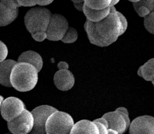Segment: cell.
Masks as SVG:
<instances>
[{
	"instance_id": "cell-26",
	"label": "cell",
	"mask_w": 154,
	"mask_h": 134,
	"mask_svg": "<svg viewBox=\"0 0 154 134\" xmlns=\"http://www.w3.org/2000/svg\"><path fill=\"white\" fill-rule=\"evenodd\" d=\"M17 2L20 7H32L36 5V0H17Z\"/></svg>"
},
{
	"instance_id": "cell-15",
	"label": "cell",
	"mask_w": 154,
	"mask_h": 134,
	"mask_svg": "<svg viewBox=\"0 0 154 134\" xmlns=\"http://www.w3.org/2000/svg\"><path fill=\"white\" fill-rule=\"evenodd\" d=\"M84 15L86 17L87 21L94 22H99L105 19L110 14V6L103 10H95L89 8L84 4L83 7V11Z\"/></svg>"
},
{
	"instance_id": "cell-28",
	"label": "cell",
	"mask_w": 154,
	"mask_h": 134,
	"mask_svg": "<svg viewBox=\"0 0 154 134\" xmlns=\"http://www.w3.org/2000/svg\"><path fill=\"white\" fill-rule=\"evenodd\" d=\"M118 14H119V17H120L121 21V23H122L124 30H125V32H126L127 28H128V21H127V19H126V18L125 17V16H124L123 14L121 13V12L118 11Z\"/></svg>"
},
{
	"instance_id": "cell-24",
	"label": "cell",
	"mask_w": 154,
	"mask_h": 134,
	"mask_svg": "<svg viewBox=\"0 0 154 134\" xmlns=\"http://www.w3.org/2000/svg\"><path fill=\"white\" fill-rule=\"evenodd\" d=\"M32 37L34 40H35L37 42H43L45 40L47 39V34L46 32L45 31H40L35 32V33H32Z\"/></svg>"
},
{
	"instance_id": "cell-36",
	"label": "cell",
	"mask_w": 154,
	"mask_h": 134,
	"mask_svg": "<svg viewBox=\"0 0 154 134\" xmlns=\"http://www.w3.org/2000/svg\"><path fill=\"white\" fill-rule=\"evenodd\" d=\"M4 100V98L3 97V96L0 95V108H1L2 103V102H3Z\"/></svg>"
},
{
	"instance_id": "cell-13",
	"label": "cell",
	"mask_w": 154,
	"mask_h": 134,
	"mask_svg": "<svg viewBox=\"0 0 154 134\" xmlns=\"http://www.w3.org/2000/svg\"><path fill=\"white\" fill-rule=\"evenodd\" d=\"M17 62L13 59H5L0 62V84L5 87H12L10 81L11 73Z\"/></svg>"
},
{
	"instance_id": "cell-31",
	"label": "cell",
	"mask_w": 154,
	"mask_h": 134,
	"mask_svg": "<svg viewBox=\"0 0 154 134\" xmlns=\"http://www.w3.org/2000/svg\"><path fill=\"white\" fill-rule=\"evenodd\" d=\"M75 8L78 10V11L82 12L83 11V7L84 5V2H80V3H73Z\"/></svg>"
},
{
	"instance_id": "cell-1",
	"label": "cell",
	"mask_w": 154,
	"mask_h": 134,
	"mask_svg": "<svg viewBox=\"0 0 154 134\" xmlns=\"http://www.w3.org/2000/svg\"><path fill=\"white\" fill-rule=\"evenodd\" d=\"M110 12L99 22L86 21L84 29L91 44L100 47H108L125 33L120 17L115 6H110Z\"/></svg>"
},
{
	"instance_id": "cell-38",
	"label": "cell",
	"mask_w": 154,
	"mask_h": 134,
	"mask_svg": "<svg viewBox=\"0 0 154 134\" xmlns=\"http://www.w3.org/2000/svg\"><path fill=\"white\" fill-rule=\"evenodd\" d=\"M151 82H152V84H153V86H154V79L153 81H151Z\"/></svg>"
},
{
	"instance_id": "cell-8",
	"label": "cell",
	"mask_w": 154,
	"mask_h": 134,
	"mask_svg": "<svg viewBox=\"0 0 154 134\" xmlns=\"http://www.w3.org/2000/svg\"><path fill=\"white\" fill-rule=\"evenodd\" d=\"M56 108L50 105H40L32 110L34 117V126L31 133H46L45 124L49 116L54 111H57Z\"/></svg>"
},
{
	"instance_id": "cell-37",
	"label": "cell",
	"mask_w": 154,
	"mask_h": 134,
	"mask_svg": "<svg viewBox=\"0 0 154 134\" xmlns=\"http://www.w3.org/2000/svg\"><path fill=\"white\" fill-rule=\"evenodd\" d=\"M130 2H131L132 3H134V2H138L139 1H140V0H129Z\"/></svg>"
},
{
	"instance_id": "cell-9",
	"label": "cell",
	"mask_w": 154,
	"mask_h": 134,
	"mask_svg": "<svg viewBox=\"0 0 154 134\" xmlns=\"http://www.w3.org/2000/svg\"><path fill=\"white\" fill-rule=\"evenodd\" d=\"M129 131L131 134H154V117L145 115L136 118L130 123Z\"/></svg>"
},
{
	"instance_id": "cell-11",
	"label": "cell",
	"mask_w": 154,
	"mask_h": 134,
	"mask_svg": "<svg viewBox=\"0 0 154 134\" xmlns=\"http://www.w3.org/2000/svg\"><path fill=\"white\" fill-rule=\"evenodd\" d=\"M102 117L105 118L108 123V128L113 129L117 131L119 134H123L128 129L125 118L121 111L115 110L106 113Z\"/></svg>"
},
{
	"instance_id": "cell-12",
	"label": "cell",
	"mask_w": 154,
	"mask_h": 134,
	"mask_svg": "<svg viewBox=\"0 0 154 134\" xmlns=\"http://www.w3.org/2000/svg\"><path fill=\"white\" fill-rule=\"evenodd\" d=\"M71 134H99V130L93 121L82 120L74 123L70 131Z\"/></svg>"
},
{
	"instance_id": "cell-19",
	"label": "cell",
	"mask_w": 154,
	"mask_h": 134,
	"mask_svg": "<svg viewBox=\"0 0 154 134\" xmlns=\"http://www.w3.org/2000/svg\"><path fill=\"white\" fill-rule=\"evenodd\" d=\"M78 34L76 29L73 28H69L61 41L64 43H73L78 40Z\"/></svg>"
},
{
	"instance_id": "cell-6",
	"label": "cell",
	"mask_w": 154,
	"mask_h": 134,
	"mask_svg": "<svg viewBox=\"0 0 154 134\" xmlns=\"http://www.w3.org/2000/svg\"><path fill=\"white\" fill-rule=\"evenodd\" d=\"M34 126V117L31 111L26 109L21 114L8 122L10 132L14 134H27L31 132Z\"/></svg>"
},
{
	"instance_id": "cell-14",
	"label": "cell",
	"mask_w": 154,
	"mask_h": 134,
	"mask_svg": "<svg viewBox=\"0 0 154 134\" xmlns=\"http://www.w3.org/2000/svg\"><path fill=\"white\" fill-rule=\"evenodd\" d=\"M17 62H27L34 66L40 72L43 66V58L39 53L34 51H27L19 56Z\"/></svg>"
},
{
	"instance_id": "cell-4",
	"label": "cell",
	"mask_w": 154,
	"mask_h": 134,
	"mask_svg": "<svg viewBox=\"0 0 154 134\" xmlns=\"http://www.w3.org/2000/svg\"><path fill=\"white\" fill-rule=\"evenodd\" d=\"M74 125V120L69 114L57 110L49 116L45 124L46 133H70Z\"/></svg>"
},
{
	"instance_id": "cell-23",
	"label": "cell",
	"mask_w": 154,
	"mask_h": 134,
	"mask_svg": "<svg viewBox=\"0 0 154 134\" xmlns=\"http://www.w3.org/2000/svg\"><path fill=\"white\" fill-rule=\"evenodd\" d=\"M134 3L146 7L151 12L154 11V0H140L138 2H134Z\"/></svg>"
},
{
	"instance_id": "cell-16",
	"label": "cell",
	"mask_w": 154,
	"mask_h": 134,
	"mask_svg": "<svg viewBox=\"0 0 154 134\" xmlns=\"http://www.w3.org/2000/svg\"><path fill=\"white\" fill-rule=\"evenodd\" d=\"M19 15V8L12 10L0 2V27L7 26L12 23Z\"/></svg>"
},
{
	"instance_id": "cell-22",
	"label": "cell",
	"mask_w": 154,
	"mask_h": 134,
	"mask_svg": "<svg viewBox=\"0 0 154 134\" xmlns=\"http://www.w3.org/2000/svg\"><path fill=\"white\" fill-rule=\"evenodd\" d=\"M8 53V51L6 44L0 41V62L6 59Z\"/></svg>"
},
{
	"instance_id": "cell-27",
	"label": "cell",
	"mask_w": 154,
	"mask_h": 134,
	"mask_svg": "<svg viewBox=\"0 0 154 134\" xmlns=\"http://www.w3.org/2000/svg\"><path fill=\"white\" fill-rule=\"evenodd\" d=\"M93 122L95 123L99 130V133L100 134H108V128L103 125V124L97 122V121L93 120Z\"/></svg>"
},
{
	"instance_id": "cell-18",
	"label": "cell",
	"mask_w": 154,
	"mask_h": 134,
	"mask_svg": "<svg viewBox=\"0 0 154 134\" xmlns=\"http://www.w3.org/2000/svg\"><path fill=\"white\" fill-rule=\"evenodd\" d=\"M84 4L92 9L103 10L110 6L112 0H84Z\"/></svg>"
},
{
	"instance_id": "cell-10",
	"label": "cell",
	"mask_w": 154,
	"mask_h": 134,
	"mask_svg": "<svg viewBox=\"0 0 154 134\" xmlns=\"http://www.w3.org/2000/svg\"><path fill=\"white\" fill-rule=\"evenodd\" d=\"M54 83L58 90L68 91L74 86L75 78L68 69H60L54 76Z\"/></svg>"
},
{
	"instance_id": "cell-20",
	"label": "cell",
	"mask_w": 154,
	"mask_h": 134,
	"mask_svg": "<svg viewBox=\"0 0 154 134\" xmlns=\"http://www.w3.org/2000/svg\"><path fill=\"white\" fill-rule=\"evenodd\" d=\"M144 26L149 33L154 34V11L144 18Z\"/></svg>"
},
{
	"instance_id": "cell-29",
	"label": "cell",
	"mask_w": 154,
	"mask_h": 134,
	"mask_svg": "<svg viewBox=\"0 0 154 134\" xmlns=\"http://www.w3.org/2000/svg\"><path fill=\"white\" fill-rule=\"evenodd\" d=\"M54 0H36V5L41 6H48V5L51 4Z\"/></svg>"
},
{
	"instance_id": "cell-2",
	"label": "cell",
	"mask_w": 154,
	"mask_h": 134,
	"mask_svg": "<svg viewBox=\"0 0 154 134\" xmlns=\"http://www.w3.org/2000/svg\"><path fill=\"white\" fill-rule=\"evenodd\" d=\"M38 80V71L32 64L17 62L13 66L10 81L12 87L19 92H28L36 86Z\"/></svg>"
},
{
	"instance_id": "cell-39",
	"label": "cell",
	"mask_w": 154,
	"mask_h": 134,
	"mask_svg": "<svg viewBox=\"0 0 154 134\" xmlns=\"http://www.w3.org/2000/svg\"><path fill=\"white\" fill-rule=\"evenodd\" d=\"M16 1H17V0H16Z\"/></svg>"
},
{
	"instance_id": "cell-3",
	"label": "cell",
	"mask_w": 154,
	"mask_h": 134,
	"mask_svg": "<svg viewBox=\"0 0 154 134\" xmlns=\"http://www.w3.org/2000/svg\"><path fill=\"white\" fill-rule=\"evenodd\" d=\"M51 14L49 9L43 7L29 9L24 17L26 29L31 34L40 31L46 32Z\"/></svg>"
},
{
	"instance_id": "cell-30",
	"label": "cell",
	"mask_w": 154,
	"mask_h": 134,
	"mask_svg": "<svg viewBox=\"0 0 154 134\" xmlns=\"http://www.w3.org/2000/svg\"><path fill=\"white\" fill-rule=\"evenodd\" d=\"M58 68L60 69H69V64L66 62H60L58 64Z\"/></svg>"
},
{
	"instance_id": "cell-33",
	"label": "cell",
	"mask_w": 154,
	"mask_h": 134,
	"mask_svg": "<svg viewBox=\"0 0 154 134\" xmlns=\"http://www.w3.org/2000/svg\"><path fill=\"white\" fill-rule=\"evenodd\" d=\"M108 134H119V133L115 129H113L108 128Z\"/></svg>"
},
{
	"instance_id": "cell-25",
	"label": "cell",
	"mask_w": 154,
	"mask_h": 134,
	"mask_svg": "<svg viewBox=\"0 0 154 134\" xmlns=\"http://www.w3.org/2000/svg\"><path fill=\"white\" fill-rule=\"evenodd\" d=\"M0 2L2 4H4L6 7L12 10L17 9L20 7L16 0H0Z\"/></svg>"
},
{
	"instance_id": "cell-5",
	"label": "cell",
	"mask_w": 154,
	"mask_h": 134,
	"mask_svg": "<svg viewBox=\"0 0 154 134\" xmlns=\"http://www.w3.org/2000/svg\"><path fill=\"white\" fill-rule=\"evenodd\" d=\"M69 27L68 21L59 14H51L46 30L47 39L51 41H59L63 38Z\"/></svg>"
},
{
	"instance_id": "cell-34",
	"label": "cell",
	"mask_w": 154,
	"mask_h": 134,
	"mask_svg": "<svg viewBox=\"0 0 154 134\" xmlns=\"http://www.w3.org/2000/svg\"><path fill=\"white\" fill-rule=\"evenodd\" d=\"M119 1H120V0H112V2H111L110 6H115L116 4H117L119 3Z\"/></svg>"
},
{
	"instance_id": "cell-7",
	"label": "cell",
	"mask_w": 154,
	"mask_h": 134,
	"mask_svg": "<svg viewBox=\"0 0 154 134\" xmlns=\"http://www.w3.org/2000/svg\"><path fill=\"white\" fill-rule=\"evenodd\" d=\"M26 109V105L21 99L10 96L3 101L0 108V114L5 120L8 122L19 116Z\"/></svg>"
},
{
	"instance_id": "cell-35",
	"label": "cell",
	"mask_w": 154,
	"mask_h": 134,
	"mask_svg": "<svg viewBox=\"0 0 154 134\" xmlns=\"http://www.w3.org/2000/svg\"><path fill=\"white\" fill-rule=\"evenodd\" d=\"M73 3H80V2H84V0H71Z\"/></svg>"
},
{
	"instance_id": "cell-17",
	"label": "cell",
	"mask_w": 154,
	"mask_h": 134,
	"mask_svg": "<svg viewBox=\"0 0 154 134\" xmlns=\"http://www.w3.org/2000/svg\"><path fill=\"white\" fill-rule=\"evenodd\" d=\"M143 78L145 81H151L154 79V58H151L140 67Z\"/></svg>"
},
{
	"instance_id": "cell-21",
	"label": "cell",
	"mask_w": 154,
	"mask_h": 134,
	"mask_svg": "<svg viewBox=\"0 0 154 134\" xmlns=\"http://www.w3.org/2000/svg\"><path fill=\"white\" fill-rule=\"evenodd\" d=\"M133 6L135 11L137 12L139 17L145 18L146 16H147L150 13L151 11L146 7L144 6H140V5L136 4V3H133Z\"/></svg>"
},
{
	"instance_id": "cell-32",
	"label": "cell",
	"mask_w": 154,
	"mask_h": 134,
	"mask_svg": "<svg viewBox=\"0 0 154 134\" xmlns=\"http://www.w3.org/2000/svg\"><path fill=\"white\" fill-rule=\"evenodd\" d=\"M95 121H97V122H99L103 124L104 125H105L107 128L108 129V120H106L105 118L103 117H101L100 118H97V119H95V120H94Z\"/></svg>"
}]
</instances>
